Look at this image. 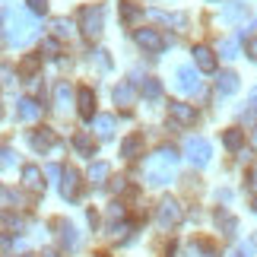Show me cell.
Returning <instances> with one entry per match:
<instances>
[{
    "label": "cell",
    "instance_id": "10",
    "mask_svg": "<svg viewBox=\"0 0 257 257\" xmlns=\"http://www.w3.org/2000/svg\"><path fill=\"white\" fill-rule=\"evenodd\" d=\"M191 54H194V64H197V70H203V73H213V70H216V54H213V48H206V45H197Z\"/></svg>",
    "mask_w": 257,
    "mask_h": 257
},
{
    "label": "cell",
    "instance_id": "23",
    "mask_svg": "<svg viewBox=\"0 0 257 257\" xmlns=\"http://www.w3.org/2000/svg\"><path fill=\"white\" fill-rule=\"evenodd\" d=\"M73 146H76V153H80V156H95V140L89 134H76L73 137Z\"/></svg>",
    "mask_w": 257,
    "mask_h": 257
},
{
    "label": "cell",
    "instance_id": "35",
    "mask_svg": "<svg viewBox=\"0 0 257 257\" xmlns=\"http://www.w3.org/2000/svg\"><path fill=\"white\" fill-rule=\"evenodd\" d=\"M191 254H194V257H216V254L210 251V244H194Z\"/></svg>",
    "mask_w": 257,
    "mask_h": 257
},
{
    "label": "cell",
    "instance_id": "25",
    "mask_svg": "<svg viewBox=\"0 0 257 257\" xmlns=\"http://www.w3.org/2000/svg\"><path fill=\"white\" fill-rule=\"evenodd\" d=\"M140 13H143V7L134 4V0H124V4H121V19H124L127 26L137 23V19H140Z\"/></svg>",
    "mask_w": 257,
    "mask_h": 257
},
{
    "label": "cell",
    "instance_id": "38",
    "mask_svg": "<svg viewBox=\"0 0 257 257\" xmlns=\"http://www.w3.org/2000/svg\"><path fill=\"white\" fill-rule=\"evenodd\" d=\"M42 48H45V54H48V57H54V54H57V38H45Z\"/></svg>",
    "mask_w": 257,
    "mask_h": 257
},
{
    "label": "cell",
    "instance_id": "45",
    "mask_svg": "<svg viewBox=\"0 0 257 257\" xmlns=\"http://www.w3.org/2000/svg\"><path fill=\"white\" fill-rule=\"evenodd\" d=\"M42 257H61V254H54V251H45V254H42Z\"/></svg>",
    "mask_w": 257,
    "mask_h": 257
},
{
    "label": "cell",
    "instance_id": "14",
    "mask_svg": "<svg viewBox=\"0 0 257 257\" xmlns=\"http://www.w3.org/2000/svg\"><path fill=\"white\" fill-rule=\"evenodd\" d=\"M29 143H32V150H35V153H45V150H51L57 140H54V131L42 127V131H35L32 137H29Z\"/></svg>",
    "mask_w": 257,
    "mask_h": 257
},
{
    "label": "cell",
    "instance_id": "28",
    "mask_svg": "<svg viewBox=\"0 0 257 257\" xmlns=\"http://www.w3.org/2000/svg\"><path fill=\"white\" fill-rule=\"evenodd\" d=\"M140 89H143V95H146V98H159V95H162L159 80H143V83H140Z\"/></svg>",
    "mask_w": 257,
    "mask_h": 257
},
{
    "label": "cell",
    "instance_id": "13",
    "mask_svg": "<svg viewBox=\"0 0 257 257\" xmlns=\"http://www.w3.org/2000/svg\"><path fill=\"white\" fill-rule=\"evenodd\" d=\"M111 95H114V105L117 108H134V102H137V92H134L131 83H117Z\"/></svg>",
    "mask_w": 257,
    "mask_h": 257
},
{
    "label": "cell",
    "instance_id": "3",
    "mask_svg": "<svg viewBox=\"0 0 257 257\" xmlns=\"http://www.w3.org/2000/svg\"><path fill=\"white\" fill-rule=\"evenodd\" d=\"M80 29L86 38H98L105 29V7L102 4H92V7H83L80 10Z\"/></svg>",
    "mask_w": 257,
    "mask_h": 257
},
{
    "label": "cell",
    "instance_id": "27",
    "mask_svg": "<svg viewBox=\"0 0 257 257\" xmlns=\"http://www.w3.org/2000/svg\"><path fill=\"white\" fill-rule=\"evenodd\" d=\"M0 222H4L7 229H13V232H23L26 229V219H23V216H13V213H4V216H0Z\"/></svg>",
    "mask_w": 257,
    "mask_h": 257
},
{
    "label": "cell",
    "instance_id": "12",
    "mask_svg": "<svg viewBox=\"0 0 257 257\" xmlns=\"http://www.w3.org/2000/svg\"><path fill=\"white\" fill-rule=\"evenodd\" d=\"M76 105H80V117H83V121H92V114H95V95H92V89H89V86L80 89Z\"/></svg>",
    "mask_w": 257,
    "mask_h": 257
},
{
    "label": "cell",
    "instance_id": "39",
    "mask_svg": "<svg viewBox=\"0 0 257 257\" xmlns=\"http://www.w3.org/2000/svg\"><path fill=\"white\" fill-rule=\"evenodd\" d=\"M248 187H251V194H257V162L248 169Z\"/></svg>",
    "mask_w": 257,
    "mask_h": 257
},
{
    "label": "cell",
    "instance_id": "33",
    "mask_svg": "<svg viewBox=\"0 0 257 257\" xmlns=\"http://www.w3.org/2000/svg\"><path fill=\"white\" fill-rule=\"evenodd\" d=\"M117 219H124V206H121V203L108 206V222H117Z\"/></svg>",
    "mask_w": 257,
    "mask_h": 257
},
{
    "label": "cell",
    "instance_id": "20",
    "mask_svg": "<svg viewBox=\"0 0 257 257\" xmlns=\"http://www.w3.org/2000/svg\"><path fill=\"white\" fill-rule=\"evenodd\" d=\"M108 175H111L108 162H92V169H89V181H92L95 187H102V184L108 181Z\"/></svg>",
    "mask_w": 257,
    "mask_h": 257
},
{
    "label": "cell",
    "instance_id": "30",
    "mask_svg": "<svg viewBox=\"0 0 257 257\" xmlns=\"http://www.w3.org/2000/svg\"><path fill=\"white\" fill-rule=\"evenodd\" d=\"M51 29H54V35H57V38H67V35H70V23H67V19H54Z\"/></svg>",
    "mask_w": 257,
    "mask_h": 257
},
{
    "label": "cell",
    "instance_id": "43",
    "mask_svg": "<svg viewBox=\"0 0 257 257\" xmlns=\"http://www.w3.org/2000/svg\"><path fill=\"white\" fill-rule=\"evenodd\" d=\"M7 45V35H4V26H0V48Z\"/></svg>",
    "mask_w": 257,
    "mask_h": 257
},
{
    "label": "cell",
    "instance_id": "18",
    "mask_svg": "<svg viewBox=\"0 0 257 257\" xmlns=\"http://www.w3.org/2000/svg\"><path fill=\"white\" fill-rule=\"evenodd\" d=\"M216 225L222 229V235H235V229H238V222H235V216L229 213V210H216Z\"/></svg>",
    "mask_w": 257,
    "mask_h": 257
},
{
    "label": "cell",
    "instance_id": "2",
    "mask_svg": "<svg viewBox=\"0 0 257 257\" xmlns=\"http://www.w3.org/2000/svg\"><path fill=\"white\" fill-rule=\"evenodd\" d=\"M178 150L175 146H159L150 159H146V181H150L153 187H162V184H169L172 181V175H175V165H178Z\"/></svg>",
    "mask_w": 257,
    "mask_h": 257
},
{
    "label": "cell",
    "instance_id": "8",
    "mask_svg": "<svg viewBox=\"0 0 257 257\" xmlns=\"http://www.w3.org/2000/svg\"><path fill=\"white\" fill-rule=\"evenodd\" d=\"M169 117L175 124H181V127H191L197 121V111H194V105H184V102H169Z\"/></svg>",
    "mask_w": 257,
    "mask_h": 257
},
{
    "label": "cell",
    "instance_id": "36",
    "mask_svg": "<svg viewBox=\"0 0 257 257\" xmlns=\"http://www.w3.org/2000/svg\"><path fill=\"white\" fill-rule=\"evenodd\" d=\"M13 162H16L13 150H10V146H4V150H0V165H13Z\"/></svg>",
    "mask_w": 257,
    "mask_h": 257
},
{
    "label": "cell",
    "instance_id": "37",
    "mask_svg": "<svg viewBox=\"0 0 257 257\" xmlns=\"http://www.w3.org/2000/svg\"><path fill=\"white\" fill-rule=\"evenodd\" d=\"M35 70H38V57H26V61H23V73L32 76Z\"/></svg>",
    "mask_w": 257,
    "mask_h": 257
},
{
    "label": "cell",
    "instance_id": "19",
    "mask_svg": "<svg viewBox=\"0 0 257 257\" xmlns=\"http://www.w3.org/2000/svg\"><path fill=\"white\" fill-rule=\"evenodd\" d=\"M150 16H153V19H159V23H165V26H175L178 32H181V29L187 26V16H181V13H159V10H153Z\"/></svg>",
    "mask_w": 257,
    "mask_h": 257
},
{
    "label": "cell",
    "instance_id": "26",
    "mask_svg": "<svg viewBox=\"0 0 257 257\" xmlns=\"http://www.w3.org/2000/svg\"><path fill=\"white\" fill-rule=\"evenodd\" d=\"M54 105L61 108V111L70 105V86H67V83H57V86H54Z\"/></svg>",
    "mask_w": 257,
    "mask_h": 257
},
{
    "label": "cell",
    "instance_id": "21",
    "mask_svg": "<svg viewBox=\"0 0 257 257\" xmlns=\"http://www.w3.org/2000/svg\"><path fill=\"white\" fill-rule=\"evenodd\" d=\"M222 143H225V150L238 153L241 146H244V134L238 131V127H232V131H225V134H222Z\"/></svg>",
    "mask_w": 257,
    "mask_h": 257
},
{
    "label": "cell",
    "instance_id": "1",
    "mask_svg": "<svg viewBox=\"0 0 257 257\" xmlns=\"http://www.w3.org/2000/svg\"><path fill=\"white\" fill-rule=\"evenodd\" d=\"M35 32H38V26H35L32 13L16 10V7H7V10H4V35H7V42H13V45H29V42L35 38Z\"/></svg>",
    "mask_w": 257,
    "mask_h": 257
},
{
    "label": "cell",
    "instance_id": "17",
    "mask_svg": "<svg viewBox=\"0 0 257 257\" xmlns=\"http://www.w3.org/2000/svg\"><path fill=\"white\" fill-rule=\"evenodd\" d=\"M216 89H219L222 95H232L235 89H238V76H235L232 70H222L219 76H216Z\"/></svg>",
    "mask_w": 257,
    "mask_h": 257
},
{
    "label": "cell",
    "instance_id": "41",
    "mask_svg": "<svg viewBox=\"0 0 257 257\" xmlns=\"http://www.w3.org/2000/svg\"><path fill=\"white\" fill-rule=\"evenodd\" d=\"M48 178H61V169H57V165H48Z\"/></svg>",
    "mask_w": 257,
    "mask_h": 257
},
{
    "label": "cell",
    "instance_id": "5",
    "mask_svg": "<svg viewBox=\"0 0 257 257\" xmlns=\"http://www.w3.org/2000/svg\"><path fill=\"white\" fill-rule=\"evenodd\" d=\"M184 153H187V159H191L194 165H203L210 162V156H213V146H210V140L206 137H191L187 140V146H184Z\"/></svg>",
    "mask_w": 257,
    "mask_h": 257
},
{
    "label": "cell",
    "instance_id": "29",
    "mask_svg": "<svg viewBox=\"0 0 257 257\" xmlns=\"http://www.w3.org/2000/svg\"><path fill=\"white\" fill-rule=\"evenodd\" d=\"M219 51H222V57H238V42H235V38H225V42L219 45Z\"/></svg>",
    "mask_w": 257,
    "mask_h": 257
},
{
    "label": "cell",
    "instance_id": "6",
    "mask_svg": "<svg viewBox=\"0 0 257 257\" xmlns=\"http://www.w3.org/2000/svg\"><path fill=\"white\" fill-rule=\"evenodd\" d=\"M137 45L150 54H162L165 51V35L156 29H137Z\"/></svg>",
    "mask_w": 257,
    "mask_h": 257
},
{
    "label": "cell",
    "instance_id": "7",
    "mask_svg": "<svg viewBox=\"0 0 257 257\" xmlns=\"http://www.w3.org/2000/svg\"><path fill=\"white\" fill-rule=\"evenodd\" d=\"M178 89L181 92H187V95H194V92H200V76H197V70L191 64H184V67H178Z\"/></svg>",
    "mask_w": 257,
    "mask_h": 257
},
{
    "label": "cell",
    "instance_id": "34",
    "mask_svg": "<svg viewBox=\"0 0 257 257\" xmlns=\"http://www.w3.org/2000/svg\"><path fill=\"white\" fill-rule=\"evenodd\" d=\"M0 83H4V86H13V67L0 64Z\"/></svg>",
    "mask_w": 257,
    "mask_h": 257
},
{
    "label": "cell",
    "instance_id": "15",
    "mask_svg": "<svg viewBox=\"0 0 257 257\" xmlns=\"http://www.w3.org/2000/svg\"><path fill=\"white\" fill-rule=\"evenodd\" d=\"M140 153H143V137H140V134L127 137V140L121 143V156H124V159H137Z\"/></svg>",
    "mask_w": 257,
    "mask_h": 257
},
{
    "label": "cell",
    "instance_id": "24",
    "mask_svg": "<svg viewBox=\"0 0 257 257\" xmlns=\"http://www.w3.org/2000/svg\"><path fill=\"white\" fill-rule=\"evenodd\" d=\"M95 134L102 137V140H108V137L114 134V117L111 114H98L95 117Z\"/></svg>",
    "mask_w": 257,
    "mask_h": 257
},
{
    "label": "cell",
    "instance_id": "9",
    "mask_svg": "<svg viewBox=\"0 0 257 257\" xmlns=\"http://www.w3.org/2000/svg\"><path fill=\"white\" fill-rule=\"evenodd\" d=\"M61 194H64V200L80 197V175H76V169H61Z\"/></svg>",
    "mask_w": 257,
    "mask_h": 257
},
{
    "label": "cell",
    "instance_id": "31",
    "mask_svg": "<svg viewBox=\"0 0 257 257\" xmlns=\"http://www.w3.org/2000/svg\"><path fill=\"white\" fill-rule=\"evenodd\" d=\"M26 4H29V13H35V16L48 13V0H26Z\"/></svg>",
    "mask_w": 257,
    "mask_h": 257
},
{
    "label": "cell",
    "instance_id": "16",
    "mask_svg": "<svg viewBox=\"0 0 257 257\" xmlns=\"http://www.w3.org/2000/svg\"><path fill=\"white\" fill-rule=\"evenodd\" d=\"M23 184L29 191H45V181H42V172L35 169V165H26L23 169Z\"/></svg>",
    "mask_w": 257,
    "mask_h": 257
},
{
    "label": "cell",
    "instance_id": "40",
    "mask_svg": "<svg viewBox=\"0 0 257 257\" xmlns=\"http://www.w3.org/2000/svg\"><path fill=\"white\" fill-rule=\"evenodd\" d=\"M244 51H248V57H251V61H257V35H254V38H248Z\"/></svg>",
    "mask_w": 257,
    "mask_h": 257
},
{
    "label": "cell",
    "instance_id": "11",
    "mask_svg": "<svg viewBox=\"0 0 257 257\" xmlns=\"http://www.w3.org/2000/svg\"><path fill=\"white\" fill-rule=\"evenodd\" d=\"M16 114H19V121H26V124H32L42 117V105L35 102V98H19V108H16Z\"/></svg>",
    "mask_w": 257,
    "mask_h": 257
},
{
    "label": "cell",
    "instance_id": "32",
    "mask_svg": "<svg viewBox=\"0 0 257 257\" xmlns=\"http://www.w3.org/2000/svg\"><path fill=\"white\" fill-rule=\"evenodd\" d=\"M229 257H254V244H251V241H248V244H235Z\"/></svg>",
    "mask_w": 257,
    "mask_h": 257
},
{
    "label": "cell",
    "instance_id": "4",
    "mask_svg": "<svg viewBox=\"0 0 257 257\" xmlns=\"http://www.w3.org/2000/svg\"><path fill=\"white\" fill-rule=\"evenodd\" d=\"M184 219V206L175 200V197H165L159 200V210H156V222L162 225V229H175V225H181Z\"/></svg>",
    "mask_w": 257,
    "mask_h": 257
},
{
    "label": "cell",
    "instance_id": "22",
    "mask_svg": "<svg viewBox=\"0 0 257 257\" xmlns=\"http://www.w3.org/2000/svg\"><path fill=\"white\" fill-rule=\"evenodd\" d=\"M57 229H61V244H64V248H76V244H80V238H76V229H73V225L70 222H57Z\"/></svg>",
    "mask_w": 257,
    "mask_h": 257
},
{
    "label": "cell",
    "instance_id": "44",
    "mask_svg": "<svg viewBox=\"0 0 257 257\" xmlns=\"http://www.w3.org/2000/svg\"><path fill=\"white\" fill-rule=\"evenodd\" d=\"M251 146H254V150H257V131L251 134Z\"/></svg>",
    "mask_w": 257,
    "mask_h": 257
},
{
    "label": "cell",
    "instance_id": "42",
    "mask_svg": "<svg viewBox=\"0 0 257 257\" xmlns=\"http://www.w3.org/2000/svg\"><path fill=\"white\" fill-rule=\"evenodd\" d=\"M248 102H251V105H254V111H257V89H254V92H251V95H248Z\"/></svg>",
    "mask_w": 257,
    "mask_h": 257
}]
</instances>
